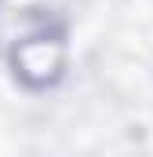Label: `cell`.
<instances>
[{"instance_id":"obj_1","label":"cell","mask_w":153,"mask_h":157,"mask_svg":"<svg viewBox=\"0 0 153 157\" xmlns=\"http://www.w3.org/2000/svg\"><path fill=\"white\" fill-rule=\"evenodd\" d=\"M62 62H66V48H62V40L51 37V33L22 37L15 44V51H11L15 77L22 80L26 88H47L51 80L62 73Z\"/></svg>"}]
</instances>
